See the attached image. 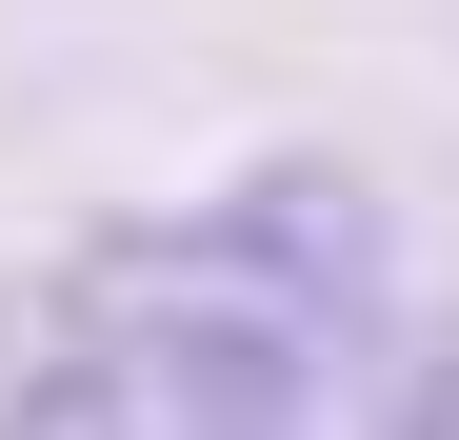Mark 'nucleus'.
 <instances>
[{"label": "nucleus", "mask_w": 459, "mask_h": 440, "mask_svg": "<svg viewBox=\"0 0 459 440\" xmlns=\"http://www.w3.org/2000/svg\"><path fill=\"white\" fill-rule=\"evenodd\" d=\"M379 200L320 161H260L220 200L100 220L81 260L21 301L0 420H120V440H260V420H340L379 381Z\"/></svg>", "instance_id": "1"}]
</instances>
